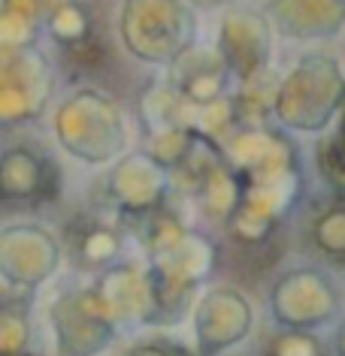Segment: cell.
I'll use <instances>...</instances> for the list:
<instances>
[{"instance_id": "6da1fadb", "label": "cell", "mask_w": 345, "mask_h": 356, "mask_svg": "<svg viewBox=\"0 0 345 356\" xmlns=\"http://www.w3.org/2000/svg\"><path fill=\"white\" fill-rule=\"evenodd\" d=\"M128 10L139 13L146 22L139 19H128L121 15V33H125V49L134 55L137 60L146 64H173V55L167 49L164 37L158 31H170L182 40H197V19L185 10L179 0H128Z\"/></svg>"}, {"instance_id": "7a4b0ae2", "label": "cell", "mask_w": 345, "mask_h": 356, "mask_svg": "<svg viewBox=\"0 0 345 356\" xmlns=\"http://www.w3.org/2000/svg\"><path fill=\"white\" fill-rule=\"evenodd\" d=\"M218 55L240 82L270 70V24L252 10L227 13L218 31Z\"/></svg>"}, {"instance_id": "3957f363", "label": "cell", "mask_w": 345, "mask_h": 356, "mask_svg": "<svg viewBox=\"0 0 345 356\" xmlns=\"http://www.w3.org/2000/svg\"><path fill=\"white\" fill-rule=\"evenodd\" d=\"M233 76L230 67L224 64V58L218 55V49H197L176 60L170 70L167 85L182 97L194 109H212V106L227 100V79Z\"/></svg>"}, {"instance_id": "277c9868", "label": "cell", "mask_w": 345, "mask_h": 356, "mask_svg": "<svg viewBox=\"0 0 345 356\" xmlns=\"http://www.w3.org/2000/svg\"><path fill=\"white\" fill-rule=\"evenodd\" d=\"M61 172L55 160L24 145L3 151V197L6 202L22 200L24 206H43L58 197Z\"/></svg>"}, {"instance_id": "5b68a950", "label": "cell", "mask_w": 345, "mask_h": 356, "mask_svg": "<svg viewBox=\"0 0 345 356\" xmlns=\"http://www.w3.org/2000/svg\"><path fill=\"white\" fill-rule=\"evenodd\" d=\"M276 28L285 37L306 40L309 33V15H324L336 28H345V0H273L267 6Z\"/></svg>"}, {"instance_id": "8992f818", "label": "cell", "mask_w": 345, "mask_h": 356, "mask_svg": "<svg viewBox=\"0 0 345 356\" xmlns=\"http://www.w3.org/2000/svg\"><path fill=\"white\" fill-rule=\"evenodd\" d=\"M46 28H49V37L64 51L97 37L94 19H91V13H88V6L82 0H64L61 6H55V10L46 15Z\"/></svg>"}, {"instance_id": "52a82bcc", "label": "cell", "mask_w": 345, "mask_h": 356, "mask_svg": "<svg viewBox=\"0 0 345 356\" xmlns=\"http://www.w3.org/2000/svg\"><path fill=\"white\" fill-rule=\"evenodd\" d=\"M318 172L345 200V136L339 130L318 145Z\"/></svg>"}, {"instance_id": "ba28073f", "label": "cell", "mask_w": 345, "mask_h": 356, "mask_svg": "<svg viewBox=\"0 0 345 356\" xmlns=\"http://www.w3.org/2000/svg\"><path fill=\"white\" fill-rule=\"evenodd\" d=\"M315 238L327 254L345 257V206H333L327 209L321 218L315 220Z\"/></svg>"}, {"instance_id": "9c48e42d", "label": "cell", "mask_w": 345, "mask_h": 356, "mask_svg": "<svg viewBox=\"0 0 345 356\" xmlns=\"http://www.w3.org/2000/svg\"><path fill=\"white\" fill-rule=\"evenodd\" d=\"M194 6H200V10H218V6H230L236 3V0H191Z\"/></svg>"}, {"instance_id": "30bf717a", "label": "cell", "mask_w": 345, "mask_h": 356, "mask_svg": "<svg viewBox=\"0 0 345 356\" xmlns=\"http://www.w3.org/2000/svg\"><path fill=\"white\" fill-rule=\"evenodd\" d=\"M33 3H37L40 10H43V15H49L52 10H55V6H61V3H64V0H33Z\"/></svg>"}, {"instance_id": "8fae6325", "label": "cell", "mask_w": 345, "mask_h": 356, "mask_svg": "<svg viewBox=\"0 0 345 356\" xmlns=\"http://www.w3.org/2000/svg\"><path fill=\"white\" fill-rule=\"evenodd\" d=\"M339 133L345 136V112H342V118H339Z\"/></svg>"}]
</instances>
